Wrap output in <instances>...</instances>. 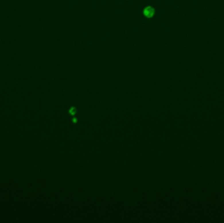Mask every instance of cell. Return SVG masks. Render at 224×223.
Returning a JSON list of instances; mask_svg holds the SVG:
<instances>
[{"label": "cell", "mask_w": 224, "mask_h": 223, "mask_svg": "<svg viewBox=\"0 0 224 223\" xmlns=\"http://www.w3.org/2000/svg\"><path fill=\"white\" fill-rule=\"evenodd\" d=\"M143 13L145 17L151 18L155 14V9L150 6H147L144 9Z\"/></svg>", "instance_id": "cell-1"}, {"label": "cell", "mask_w": 224, "mask_h": 223, "mask_svg": "<svg viewBox=\"0 0 224 223\" xmlns=\"http://www.w3.org/2000/svg\"><path fill=\"white\" fill-rule=\"evenodd\" d=\"M75 113H76V109L75 107H71L70 109V113L71 115H75Z\"/></svg>", "instance_id": "cell-2"}, {"label": "cell", "mask_w": 224, "mask_h": 223, "mask_svg": "<svg viewBox=\"0 0 224 223\" xmlns=\"http://www.w3.org/2000/svg\"><path fill=\"white\" fill-rule=\"evenodd\" d=\"M73 122H74V123H75H75H76V122H77V119H76V118L73 119Z\"/></svg>", "instance_id": "cell-3"}]
</instances>
